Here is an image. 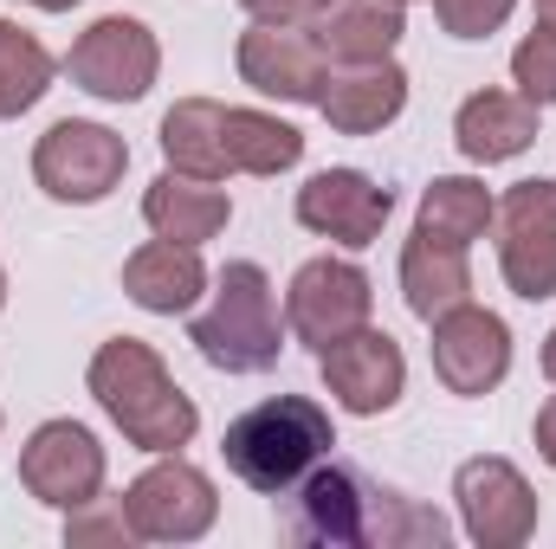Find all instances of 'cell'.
Listing matches in <instances>:
<instances>
[{"label": "cell", "instance_id": "obj_33", "mask_svg": "<svg viewBox=\"0 0 556 549\" xmlns=\"http://www.w3.org/2000/svg\"><path fill=\"white\" fill-rule=\"evenodd\" d=\"M33 7H46V13H65V7H78V0H33Z\"/></svg>", "mask_w": 556, "mask_h": 549}, {"label": "cell", "instance_id": "obj_1", "mask_svg": "<svg viewBox=\"0 0 556 549\" xmlns=\"http://www.w3.org/2000/svg\"><path fill=\"white\" fill-rule=\"evenodd\" d=\"M285 537L298 549H440L453 524L415 498L376 485L363 465L324 459L285 491Z\"/></svg>", "mask_w": 556, "mask_h": 549}, {"label": "cell", "instance_id": "obj_23", "mask_svg": "<svg viewBox=\"0 0 556 549\" xmlns=\"http://www.w3.org/2000/svg\"><path fill=\"white\" fill-rule=\"evenodd\" d=\"M492 214H498V201H492L485 181H472V175H440V181L420 194V233H433V240H446V246L485 240Z\"/></svg>", "mask_w": 556, "mask_h": 549}, {"label": "cell", "instance_id": "obj_3", "mask_svg": "<svg viewBox=\"0 0 556 549\" xmlns=\"http://www.w3.org/2000/svg\"><path fill=\"white\" fill-rule=\"evenodd\" d=\"M330 446H337V426H330V413L317 408L311 395H273V401L240 413L227 426V439H220L227 472L240 485L266 491V498H285L311 465L330 459Z\"/></svg>", "mask_w": 556, "mask_h": 549}, {"label": "cell", "instance_id": "obj_13", "mask_svg": "<svg viewBox=\"0 0 556 549\" xmlns=\"http://www.w3.org/2000/svg\"><path fill=\"white\" fill-rule=\"evenodd\" d=\"M511 369V330L505 317L479 310L472 297L453 304L446 317H433V375L453 395H492Z\"/></svg>", "mask_w": 556, "mask_h": 549}, {"label": "cell", "instance_id": "obj_19", "mask_svg": "<svg viewBox=\"0 0 556 549\" xmlns=\"http://www.w3.org/2000/svg\"><path fill=\"white\" fill-rule=\"evenodd\" d=\"M227 214H233V201L220 188L175 175V168L162 181H149V194H142V220L155 227V240H175V246H207L227 227Z\"/></svg>", "mask_w": 556, "mask_h": 549}, {"label": "cell", "instance_id": "obj_27", "mask_svg": "<svg viewBox=\"0 0 556 549\" xmlns=\"http://www.w3.org/2000/svg\"><path fill=\"white\" fill-rule=\"evenodd\" d=\"M137 537V524H130V511H124V498L117 505H104V498H91V505H78L72 511V524H65V544H130Z\"/></svg>", "mask_w": 556, "mask_h": 549}, {"label": "cell", "instance_id": "obj_18", "mask_svg": "<svg viewBox=\"0 0 556 549\" xmlns=\"http://www.w3.org/2000/svg\"><path fill=\"white\" fill-rule=\"evenodd\" d=\"M124 291L130 304L155 310V317H175V310H194V297L207 291V266H201V246H175V240H149L124 259Z\"/></svg>", "mask_w": 556, "mask_h": 549}, {"label": "cell", "instance_id": "obj_12", "mask_svg": "<svg viewBox=\"0 0 556 549\" xmlns=\"http://www.w3.org/2000/svg\"><path fill=\"white\" fill-rule=\"evenodd\" d=\"M240 78L253 91H266V98H285V104H317L324 85H330V59H324L311 26L253 20L240 33Z\"/></svg>", "mask_w": 556, "mask_h": 549}, {"label": "cell", "instance_id": "obj_30", "mask_svg": "<svg viewBox=\"0 0 556 549\" xmlns=\"http://www.w3.org/2000/svg\"><path fill=\"white\" fill-rule=\"evenodd\" d=\"M538 452L556 465V395L544 401V413H538Z\"/></svg>", "mask_w": 556, "mask_h": 549}, {"label": "cell", "instance_id": "obj_8", "mask_svg": "<svg viewBox=\"0 0 556 549\" xmlns=\"http://www.w3.org/2000/svg\"><path fill=\"white\" fill-rule=\"evenodd\" d=\"M155 65H162L155 33H149L142 20H124V13L98 20V26L72 46V59H65L72 85L91 91V98H104V104H137V98H149Z\"/></svg>", "mask_w": 556, "mask_h": 549}, {"label": "cell", "instance_id": "obj_10", "mask_svg": "<svg viewBox=\"0 0 556 549\" xmlns=\"http://www.w3.org/2000/svg\"><path fill=\"white\" fill-rule=\"evenodd\" d=\"M376 310V291H369V272L350 266V259H311L291 278V297H285V317L298 330L304 349H330L337 336L363 330Z\"/></svg>", "mask_w": 556, "mask_h": 549}, {"label": "cell", "instance_id": "obj_28", "mask_svg": "<svg viewBox=\"0 0 556 549\" xmlns=\"http://www.w3.org/2000/svg\"><path fill=\"white\" fill-rule=\"evenodd\" d=\"M511 7L518 0H433V13H440V26L453 39H492L511 20Z\"/></svg>", "mask_w": 556, "mask_h": 549}, {"label": "cell", "instance_id": "obj_29", "mask_svg": "<svg viewBox=\"0 0 556 549\" xmlns=\"http://www.w3.org/2000/svg\"><path fill=\"white\" fill-rule=\"evenodd\" d=\"M337 0H247L253 20H273V26H317Z\"/></svg>", "mask_w": 556, "mask_h": 549}, {"label": "cell", "instance_id": "obj_14", "mask_svg": "<svg viewBox=\"0 0 556 549\" xmlns=\"http://www.w3.org/2000/svg\"><path fill=\"white\" fill-rule=\"evenodd\" d=\"M317 369H324V388L350 413H389L402 401V388H408L402 343L389 330H369V323L337 336L330 349H317Z\"/></svg>", "mask_w": 556, "mask_h": 549}, {"label": "cell", "instance_id": "obj_26", "mask_svg": "<svg viewBox=\"0 0 556 549\" xmlns=\"http://www.w3.org/2000/svg\"><path fill=\"white\" fill-rule=\"evenodd\" d=\"M511 78H518V91H525L531 104H556V33L551 26H538V33L511 52Z\"/></svg>", "mask_w": 556, "mask_h": 549}, {"label": "cell", "instance_id": "obj_4", "mask_svg": "<svg viewBox=\"0 0 556 549\" xmlns=\"http://www.w3.org/2000/svg\"><path fill=\"white\" fill-rule=\"evenodd\" d=\"M188 343L201 349V362H214L227 375H266L278 362V349H285L273 278L260 272L253 259H233L220 272V284H214V304L194 317Z\"/></svg>", "mask_w": 556, "mask_h": 549}, {"label": "cell", "instance_id": "obj_16", "mask_svg": "<svg viewBox=\"0 0 556 549\" xmlns=\"http://www.w3.org/2000/svg\"><path fill=\"white\" fill-rule=\"evenodd\" d=\"M402 104H408V72H402L395 59L350 65V72L330 78L324 98H317V111H324L330 130H343V137H376L382 124L402 117Z\"/></svg>", "mask_w": 556, "mask_h": 549}, {"label": "cell", "instance_id": "obj_34", "mask_svg": "<svg viewBox=\"0 0 556 549\" xmlns=\"http://www.w3.org/2000/svg\"><path fill=\"white\" fill-rule=\"evenodd\" d=\"M0 304H7V272H0Z\"/></svg>", "mask_w": 556, "mask_h": 549}, {"label": "cell", "instance_id": "obj_24", "mask_svg": "<svg viewBox=\"0 0 556 549\" xmlns=\"http://www.w3.org/2000/svg\"><path fill=\"white\" fill-rule=\"evenodd\" d=\"M46 91H52V52H46L26 26L0 20V117L33 111Z\"/></svg>", "mask_w": 556, "mask_h": 549}, {"label": "cell", "instance_id": "obj_32", "mask_svg": "<svg viewBox=\"0 0 556 549\" xmlns=\"http://www.w3.org/2000/svg\"><path fill=\"white\" fill-rule=\"evenodd\" d=\"M544 375L556 382V330H551V343H544Z\"/></svg>", "mask_w": 556, "mask_h": 549}, {"label": "cell", "instance_id": "obj_15", "mask_svg": "<svg viewBox=\"0 0 556 549\" xmlns=\"http://www.w3.org/2000/svg\"><path fill=\"white\" fill-rule=\"evenodd\" d=\"M389 214H395V194H389L382 181L356 175V168H324V175H311V181L298 188V220H304L311 233L337 240V246H369V240H382Z\"/></svg>", "mask_w": 556, "mask_h": 549}, {"label": "cell", "instance_id": "obj_31", "mask_svg": "<svg viewBox=\"0 0 556 549\" xmlns=\"http://www.w3.org/2000/svg\"><path fill=\"white\" fill-rule=\"evenodd\" d=\"M538 26H551L556 33V0H538Z\"/></svg>", "mask_w": 556, "mask_h": 549}, {"label": "cell", "instance_id": "obj_21", "mask_svg": "<svg viewBox=\"0 0 556 549\" xmlns=\"http://www.w3.org/2000/svg\"><path fill=\"white\" fill-rule=\"evenodd\" d=\"M402 291H408V310H415L420 323H433L453 304H466L472 297L466 246H446V240H433V233L415 227V240L402 246Z\"/></svg>", "mask_w": 556, "mask_h": 549}, {"label": "cell", "instance_id": "obj_35", "mask_svg": "<svg viewBox=\"0 0 556 549\" xmlns=\"http://www.w3.org/2000/svg\"><path fill=\"white\" fill-rule=\"evenodd\" d=\"M402 7H408V0H402Z\"/></svg>", "mask_w": 556, "mask_h": 549}, {"label": "cell", "instance_id": "obj_25", "mask_svg": "<svg viewBox=\"0 0 556 549\" xmlns=\"http://www.w3.org/2000/svg\"><path fill=\"white\" fill-rule=\"evenodd\" d=\"M227 155L247 175H278L304 155V137L291 124L266 117V111H227Z\"/></svg>", "mask_w": 556, "mask_h": 549}, {"label": "cell", "instance_id": "obj_9", "mask_svg": "<svg viewBox=\"0 0 556 549\" xmlns=\"http://www.w3.org/2000/svg\"><path fill=\"white\" fill-rule=\"evenodd\" d=\"M453 498H459L466 537L479 549H518L538 531V491L511 459H466L453 472Z\"/></svg>", "mask_w": 556, "mask_h": 549}, {"label": "cell", "instance_id": "obj_17", "mask_svg": "<svg viewBox=\"0 0 556 549\" xmlns=\"http://www.w3.org/2000/svg\"><path fill=\"white\" fill-rule=\"evenodd\" d=\"M453 142L466 162H511L538 142V104L531 98H511V91H472L453 117Z\"/></svg>", "mask_w": 556, "mask_h": 549}, {"label": "cell", "instance_id": "obj_6", "mask_svg": "<svg viewBox=\"0 0 556 549\" xmlns=\"http://www.w3.org/2000/svg\"><path fill=\"white\" fill-rule=\"evenodd\" d=\"M498 272L518 297H556V181H518L498 201Z\"/></svg>", "mask_w": 556, "mask_h": 549}, {"label": "cell", "instance_id": "obj_22", "mask_svg": "<svg viewBox=\"0 0 556 549\" xmlns=\"http://www.w3.org/2000/svg\"><path fill=\"white\" fill-rule=\"evenodd\" d=\"M162 155L175 175H194V181H220L233 168L227 155V111L214 98H181L168 117H162Z\"/></svg>", "mask_w": 556, "mask_h": 549}, {"label": "cell", "instance_id": "obj_20", "mask_svg": "<svg viewBox=\"0 0 556 549\" xmlns=\"http://www.w3.org/2000/svg\"><path fill=\"white\" fill-rule=\"evenodd\" d=\"M311 33H317L324 59H337V65H376V59H389L402 46L408 20H402V0H337Z\"/></svg>", "mask_w": 556, "mask_h": 549}, {"label": "cell", "instance_id": "obj_11", "mask_svg": "<svg viewBox=\"0 0 556 549\" xmlns=\"http://www.w3.org/2000/svg\"><path fill=\"white\" fill-rule=\"evenodd\" d=\"M20 485L52 505V511H78L98 498L104 485V446L78 426V420H46L33 426V439L20 446Z\"/></svg>", "mask_w": 556, "mask_h": 549}, {"label": "cell", "instance_id": "obj_5", "mask_svg": "<svg viewBox=\"0 0 556 549\" xmlns=\"http://www.w3.org/2000/svg\"><path fill=\"white\" fill-rule=\"evenodd\" d=\"M130 168V142L104 124H85V117H65L52 124L39 149H33V181L52 194V201H72V207H91L104 201Z\"/></svg>", "mask_w": 556, "mask_h": 549}, {"label": "cell", "instance_id": "obj_2", "mask_svg": "<svg viewBox=\"0 0 556 549\" xmlns=\"http://www.w3.org/2000/svg\"><path fill=\"white\" fill-rule=\"evenodd\" d=\"M91 395H98V408L124 426V439L142 446V452H175L201 426L194 401L175 388V375L162 369V356L149 343H137V336H111L91 356Z\"/></svg>", "mask_w": 556, "mask_h": 549}, {"label": "cell", "instance_id": "obj_7", "mask_svg": "<svg viewBox=\"0 0 556 549\" xmlns=\"http://www.w3.org/2000/svg\"><path fill=\"white\" fill-rule=\"evenodd\" d=\"M124 511H130L142 544H194V537L214 531L220 498H214V478L201 465L162 459V465H149L137 485L124 491Z\"/></svg>", "mask_w": 556, "mask_h": 549}]
</instances>
